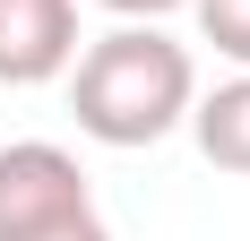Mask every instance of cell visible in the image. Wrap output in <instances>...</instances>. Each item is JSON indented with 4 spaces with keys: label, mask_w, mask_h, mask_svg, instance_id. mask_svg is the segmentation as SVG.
<instances>
[{
    "label": "cell",
    "mask_w": 250,
    "mask_h": 241,
    "mask_svg": "<svg viewBox=\"0 0 250 241\" xmlns=\"http://www.w3.org/2000/svg\"><path fill=\"white\" fill-rule=\"evenodd\" d=\"M69 112L95 146H155L190 120L199 95V69H190V43H173L155 18H121L112 35L78 52L69 69Z\"/></svg>",
    "instance_id": "1"
},
{
    "label": "cell",
    "mask_w": 250,
    "mask_h": 241,
    "mask_svg": "<svg viewBox=\"0 0 250 241\" xmlns=\"http://www.w3.org/2000/svg\"><path fill=\"white\" fill-rule=\"evenodd\" d=\"M86 207H95V190H86V164L69 146H52V138L0 146V241L52 233V224L86 216Z\"/></svg>",
    "instance_id": "2"
},
{
    "label": "cell",
    "mask_w": 250,
    "mask_h": 241,
    "mask_svg": "<svg viewBox=\"0 0 250 241\" xmlns=\"http://www.w3.org/2000/svg\"><path fill=\"white\" fill-rule=\"evenodd\" d=\"M78 60V0H0V86H52Z\"/></svg>",
    "instance_id": "3"
},
{
    "label": "cell",
    "mask_w": 250,
    "mask_h": 241,
    "mask_svg": "<svg viewBox=\"0 0 250 241\" xmlns=\"http://www.w3.org/2000/svg\"><path fill=\"white\" fill-rule=\"evenodd\" d=\"M190 138L216 172H242L250 181V69H233L216 95H190Z\"/></svg>",
    "instance_id": "4"
},
{
    "label": "cell",
    "mask_w": 250,
    "mask_h": 241,
    "mask_svg": "<svg viewBox=\"0 0 250 241\" xmlns=\"http://www.w3.org/2000/svg\"><path fill=\"white\" fill-rule=\"evenodd\" d=\"M199 9V35L225 52L233 69H250V0H190Z\"/></svg>",
    "instance_id": "5"
},
{
    "label": "cell",
    "mask_w": 250,
    "mask_h": 241,
    "mask_svg": "<svg viewBox=\"0 0 250 241\" xmlns=\"http://www.w3.org/2000/svg\"><path fill=\"white\" fill-rule=\"evenodd\" d=\"M26 241H112V233H104V216L86 207V216H69V224H52V233H26Z\"/></svg>",
    "instance_id": "6"
},
{
    "label": "cell",
    "mask_w": 250,
    "mask_h": 241,
    "mask_svg": "<svg viewBox=\"0 0 250 241\" xmlns=\"http://www.w3.org/2000/svg\"><path fill=\"white\" fill-rule=\"evenodd\" d=\"M112 18H173V9H190V0H104Z\"/></svg>",
    "instance_id": "7"
}]
</instances>
